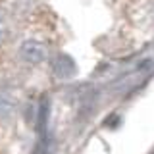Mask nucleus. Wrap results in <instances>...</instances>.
<instances>
[{"mask_svg":"<svg viewBox=\"0 0 154 154\" xmlns=\"http://www.w3.org/2000/svg\"><path fill=\"white\" fill-rule=\"evenodd\" d=\"M19 56H21L27 64L38 66V64H42L45 58H46V48H45L42 42L35 41V38H27V41H23L21 46H19Z\"/></svg>","mask_w":154,"mask_h":154,"instance_id":"f257e3e1","label":"nucleus"},{"mask_svg":"<svg viewBox=\"0 0 154 154\" xmlns=\"http://www.w3.org/2000/svg\"><path fill=\"white\" fill-rule=\"evenodd\" d=\"M50 66H52V71H54V75L58 79H71V77L75 75V71H77L75 62L66 54H56L52 58Z\"/></svg>","mask_w":154,"mask_h":154,"instance_id":"f03ea898","label":"nucleus"},{"mask_svg":"<svg viewBox=\"0 0 154 154\" xmlns=\"http://www.w3.org/2000/svg\"><path fill=\"white\" fill-rule=\"evenodd\" d=\"M14 108H16V104H14V98L10 96L8 93H2L0 91V116H10L14 112Z\"/></svg>","mask_w":154,"mask_h":154,"instance_id":"7ed1b4c3","label":"nucleus"},{"mask_svg":"<svg viewBox=\"0 0 154 154\" xmlns=\"http://www.w3.org/2000/svg\"><path fill=\"white\" fill-rule=\"evenodd\" d=\"M6 35V25H4V19H2V14H0V41Z\"/></svg>","mask_w":154,"mask_h":154,"instance_id":"20e7f679","label":"nucleus"}]
</instances>
